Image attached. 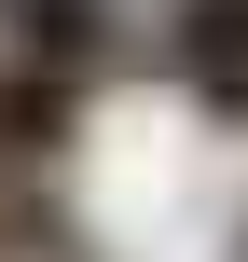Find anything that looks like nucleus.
<instances>
[{
    "label": "nucleus",
    "mask_w": 248,
    "mask_h": 262,
    "mask_svg": "<svg viewBox=\"0 0 248 262\" xmlns=\"http://www.w3.org/2000/svg\"><path fill=\"white\" fill-rule=\"evenodd\" d=\"M166 55L207 111H248V0H179L166 14Z\"/></svg>",
    "instance_id": "nucleus-1"
},
{
    "label": "nucleus",
    "mask_w": 248,
    "mask_h": 262,
    "mask_svg": "<svg viewBox=\"0 0 248 262\" xmlns=\"http://www.w3.org/2000/svg\"><path fill=\"white\" fill-rule=\"evenodd\" d=\"M0 28H14L28 69H69V83L110 55V0H0Z\"/></svg>",
    "instance_id": "nucleus-2"
},
{
    "label": "nucleus",
    "mask_w": 248,
    "mask_h": 262,
    "mask_svg": "<svg viewBox=\"0 0 248 262\" xmlns=\"http://www.w3.org/2000/svg\"><path fill=\"white\" fill-rule=\"evenodd\" d=\"M69 111H83V83H69V69H28V55L0 69V152H55V138H69Z\"/></svg>",
    "instance_id": "nucleus-3"
}]
</instances>
